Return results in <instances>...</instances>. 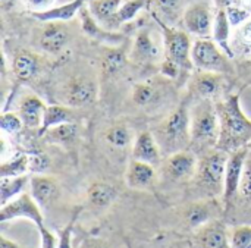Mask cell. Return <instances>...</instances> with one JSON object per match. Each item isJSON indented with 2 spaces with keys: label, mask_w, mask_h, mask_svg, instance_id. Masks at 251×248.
Masks as SVG:
<instances>
[{
  "label": "cell",
  "mask_w": 251,
  "mask_h": 248,
  "mask_svg": "<svg viewBox=\"0 0 251 248\" xmlns=\"http://www.w3.org/2000/svg\"><path fill=\"white\" fill-rule=\"evenodd\" d=\"M221 121V135L218 149L226 153L244 149L251 141V119L243 112L240 96L229 94L216 101Z\"/></svg>",
  "instance_id": "6da1fadb"
},
{
  "label": "cell",
  "mask_w": 251,
  "mask_h": 248,
  "mask_svg": "<svg viewBox=\"0 0 251 248\" xmlns=\"http://www.w3.org/2000/svg\"><path fill=\"white\" fill-rule=\"evenodd\" d=\"M191 144L200 150L218 146L221 121L213 100H199L190 109Z\"/></svg>",
  "instance_id": "7a4b0ae2"
},
{
  "label": "cell",
  "mask_w": 251,
  "mask_h": 248,
  "mask_svg": "<svg viewBox=\"0 0 251 248\" xmlns=\"http://www.w3.org/2000/svg\"><path fill=\"white\" fill-rule=\"evenodd\" d=\"M162 153H168L169 156L185 150L188 144H191V132H190V109L185 104H181L175 109L153 132Z\"/></svg>",
  "instance_id": "3957f363"
},
{
  "label": "cell",
  "mask_w": 251,
  "mask_h": 248,
  "mask_svg": "<svg viewBox=\"0 0 251 248\" xmlns=\"http://www.w3.org/2000/svg\"><path fill=\"white\" fill-rule=\"evenodd\" d=\"M191 60L199 71L221 75H231L235 72L231 57L215 43V40L199 38L194 41L191 49Z\"/></svg>",
  "instance_id": "277c9868"
},
{
  "label": "cell",
  "mask_w": 251,
  "mask_h": 248,
  "mask_svg": "<svg viewBox=\"0 0 251 248\" xmlns=\"http://www.w3.org/2000/svg\"><path fill=\"white\" fill-rule=\"evenodd\" d=\"M154 16V15H153ZM157 24L160 25L165 37V53L168 60L174 62L176 66H179L181 72H190L193 69V60H191V40L187 32L174 29L168 26L160 18L154 16Z\"/></svg>",
  "instance_id": "5b68a950"
},
{
  "label": "cell",
  "mask_w": 251,
  "mask_h": 248,
  "mask_svg": "<svg viewBox=\"0 0 251 248\" xmlns=\"http://www.w3.org/2000/svg\"><path fill=\"white\" fill-rule=\"evenodd\" d=\"M229 154L224 150H215L206 154L199 165V178L201 185L215 193H224L225 171Z\"/></svg>",
  "instance_id": "8992f818"
},
{
  "label": "cell",
  "mask_w": 251,
  "mask_h": 248,
  "mask_svg": "<svg viewBox=\"0 0 251 248\" xmlns=\"http://www.w3.org/2000/svg\"><path fill=\"white\" fill-rule=\"evenodd\" d=\"M215 15L209 3L194 1L184 12L185 29L199 38H207L213 31Z\"/></svg>",
  "instance_id": "52a82bcc"
},
{
  "label": "cell",
  "mask_w": 251,
  "mask_h": 248,
  "mask_svg": "<svg viewBox=\"0 0 251 248\" xmlns=\"http://www.w3.org/2000/svg\"><path fill=\"white\" fill-rule=\"evenodd\" d=\"M18 218L29 219L38 228L44 226L43 225L41 207L38 206V203L34 200V197L31 194L22 193L19 197H16L12 201H9L7 204L1 206V210H0V222L4 223L7 221L18 219Z\"/></svg>",
  "instance_id": "ba28073f"
},
{
  "label": "cell",
  "mask_w": 251,
  "mask_h": 248,
  "mask_svg": "<svg viewBox=\"0 0 251 248\" xmlns=\"http://www.w3.org/2000/svg\"><path fill=\"white\" fill-rule=\"evenodd\" d=\"M249 150L247 147L240 149L237 151L229 153L226 171H225V182H224V203L225 209L229 207L231 201L235 198L237 193L240 191V184L244 172V166L247 162Z\"/></svg>",
  "instance_id": "9c48e42d"
},
{
  "label": "cell",
  "mask_w": 251,
  "mask_h": 248,
  "mask_svg": "<svg viewBox=\"0 0 251 248\" xmlns=\"http://www.w3.org/2000/svg\"><path fill=\"white\" fill-rule=\"evenodd\" d=\"M63 103L69 107H81L91 103L97 96V85L91 78H74L62 91Z\"/></svg>",
  "instance_id": "30bf717a"
},
{
  "label": "cell",
  "mask_w": 251,
  "mask_h": 248,
  "mask_svg": "<svg viewBox=\"0 0 251 248\" xmlns=\"http://www.w3.org/2000/svg\"><path fill=\"white\" fill-rule=\"evenodd\" d=\"M225 84V75L199 71L197 75L191 78L190 93L199 100H213L219 94Z\"/></svg>",
  "instance_id": "8fae6325"
},
{
  "label": "cell",
  "mask_w": 251,
  "mask_h": 248,
  "mask_svg": "<svg viewBox=\"0 0 251 248\" xmlns=\"http://www.w3.org/2000/svg\"><path fill=\"white\" fill-rule=\"evenodd\" d=\"M68 40L69 32L68 28L62 24V21H51L41 31L40 47L50 54H57L63 50Z\"/></svg>",
  "instance_id": "7c38bea8"
},
{
  "label": "cell",
  "mask_w": 251,
  "mask_h": 248,
  "mask_svg": "<svg viewBox=\"0 0 251 248\" xmlns=\"http://www.w3.org/2000/svg\"><path fill=\"white\" fill-rule=\"evenodd\" d=\"M160 154H162V150H160L153 132L144 131L135 138V141L132 144V159L134 160H140V162L149 163L151 166H157L160 163Z\"/></svg>",
  "instance_id": "4fadbf2b"
},
{
  "label": "cell",
  "mask_w": 251,
  "mask_h": 248,
  "mask_svg": "<svg viewBox=\"0 0 251 248\" xmlns=\"http://www.w3.org/2000/svg\"><path fill=\"white\" fill-rule=\"evenodd\" d=\"M29 187H31V196L34 197V200L38 203L41 209L50 207L59 197V185L50 176L37 174L29 179Z\"/></svg>",
  "instance_id": "5bb4252c"
},
{
  "label": "cell",
  "mask_w": 251,
  "mask_h": 248,
  "mask_svg": "<svg viewBox=\"0 0 251 248\" xmlns=\"http://www.w3.org/2000/svg\"><path fill=\"white\" fill-rule=\"evenodd\" d=\"M197 169V159L193 151H176L169 156L166 162V172L172 179L181 181L191 178Z\"/></svg>",
  "instance_id": "9a60e30c"
},
{
  "label": "cell",
  "mask_w": 251,
  "mask_h": 248,
  "mask_svg": "<svg viewBox=\"0 0 251 248\" xmlns=\"http://www.w3.org/2000/svg\"><path fill=\"white\" fill-rule=\"evenodd\" d=\"M196 244L199 248H231L225 225L219 222H209L201 226L196 235Z\"/></svg>",
  "instance_id": "2e32d148"
},
{
  "label": "cell",
  "mask_w": 251,
  "mask_h": 248,
  "mask_svg": "<svg viewBox=\"0 0 251 248\" xmlns=\"http://www.w3.org/2000/svg\"><path fill=\"white\" fill-rule=\"evenodd\" d=\"M47 106L35 96H28L19 106L18 115L21 116L24 126L28 129H38L41 131L44 115H46Z\"/></svg>",
  "instance_id": "e0dca14e"
},
{
  "label": "cell",
  "mask_w": 251,
  "mask_h": 248,
  "mask_svg": "<svg viewBox=\"0 0 251 248\" xmlns=\"http://www.w3.org/2000/svg\"><path fill=\"white\" fill-rule=\"evenodd\" d=\"M129 57L135 63H153L160 57V50L151 38L149 29H143L137 34Z\"/></svg>",
  "instance_id": "ac0fdd59"
},
{
  "label": "cell",
  "mask_w": 251,
  "mask_h": 248,
  "mask_svg": "<svg viewBox=\"0 0 251 248\" xmlns=\"http://www.w3.org/2000/svg\"><path fill=\"white\" fill-rule=\"evenodd\" d=\"M231 26L232 25L229 22L226 9H216L213 31H212L213 40L229 57H234L235 53L231 47Z\"/></svg>",
  "instance_id": "d6986e66"
},
{
  "label": "cell",
  "mask_w": 251,
  "mask_h": 248,
  "mask_svg": "<svg viewBox=\"0 0 251 248\" xmlns=\"http://www.w3.org/2000/svg\"><path fill=\"white\" fill-rule=\"evenodd\" d=\"M154 176H156V174H154V168L151 165L132 159V162L128 166L125 179H126V185L129 188L143 190V188H147L149 185H151Z\"/></svg>",
  "instance_id": "ffe728a7"
},
{
  "label": "cell",
  "mask_w": 251,
  "mask_h": 248,
  "mask_svg": "<svg viewBox=\"0 0 251 248\" xmlns=\"http://www.w3.org/2000/svg\"><path fill=\"white\" fill-rule=\"evenodd\" d=\"M122 1L124 0H91L90 12L99 22L113 26L118 24V12L124 4Z\"/></svg>",
  "instance_id": "44dd1931"
},
{
  "label": "cell",
  "mask_w": 251,
  "mask_h": 248,
  "mask_svg": "<svg viewBox=\"0 0 251 248\" xmlns=\"http://www.w3.org/2000/svg\"><path fill=\"white\" fill-rule=\"evenodd\" d=\"M160 85L156 79H147L138 82L132 88V101L140 107H147L160 100Z\"/></svg>",
  "instance_id": "7402d4cb"
},
{
  "label": "cell",
  "mask_w": 251,
  "mask_h": 248,
  "mask_svg": "<svg viewBox=\"0 0 251 248\" xmlns=\"http://www.w3.org/2000/svg\"><path fill=\"white\" fill-rule=\"evenodd\" d=\"M116 196H118L116 190L112 185L104 184V182H94L90 185V188L87 191L88 203L96 209L109 207L115 201Z\"/></svg>",
  "instance_id": "603a6c76"
},
{
  "label": "cell",
  "mask_w": 251,
  "mask_h": 248,
  "mask_svg": "<svg viewBox=\"0 0 251 248\" xmlns=\"http://www.w3.org/2000/svg\"><path fill=\"white\" fill-rule=\"evenodd\" d=\"M12 69H13V74H15L18 81H21V82L28 81L32 76H35V74L38 71L37 57L29 51H19L13 57Z\"/></svg>",
  "instance_id": "cb8c5ba5"
},
{
  "label": "cell",
  "mask_w": 251,
  "mask_h": 248,
  "mask_svg": "<svg viewBox=\"0 0 251 248\" xmlns=\"http://www.w3.org/2000/svg\"><path fill=\"white\" fill-rule=\"evenodd\" d=\"M68 122H75V112L69 106H66V104L65 106H60V104L47 106L43 128H41L40 134H44L47 129L62 125V124H68Z\"/></svg>",
  "instance_id": "d4e9b609"
},
{
  "label": "cell",
  "mask_w": 251,
  "mask_h": 248,
  "mask_svg": "<svg viewBox=\"0 0 251 248\" xmlns=\"http://www.w3.org/2000/svg\"><path fill=\"white\" fill-rule=\"evenodd\" d=\"M29 179L31 178L25 175L12 176V178H0V204L4 206L13 198L19 197L24 188L26 187V184H29Z\"/></svg>",
  "instance_id": "484cf974"
},
{
  "label": "cell",
  "mask_w": 251,
  "mask_h": 248,
  "mask_svg": "<svg viewBox=\"0 0 251 248\" xmlns=\"http://www.w3.org/2000/svg\"><path fill=\"white\" fill-rule=\"evenodd\" d=\"M82 1L84 0H74L71 3L60 6V7H51V9H47L43 12H32V15H34V18H37L40 21H47V22L68 21L79 10V7L82 6Z\"/></svg>",
  "instance_id": "4316f807"
},
{
  "label": "cell",
  "mask_w": 251,
  "mask_h": 248,
  "mask_svg": "<svg viewBox=\"0 0 251 248\" xmlns=\"http://www.w3.org/2000/svg\"><path fill=\"white\" fill-rule=\"evenodd\" d=\"M29 171V156L28 154H18L10 160H4L0 165V178H12L25 175Z\"/></svg>",
  "instance_id": "83f0119b"
},
{
  "label": "cell",
  "mask_w": 251,
  "mask_h": 248,
  "mask_svg": "<svg viewBox=\"0 0 251 248\" xmlns=\"http://www.w3.org/2000/svg\"><path fill=\"white\" fill-rule=\"evenodd\" d=\"M213 213V207H210V204L207 203H197L194 206H191L187 212V222L191 228H201L206 223L210 222L212 215Z\"/></svg>",
  "instance_id": "f1b7e54d"
},
{
  "label": "cell",
  "mask_w": 251,
  "mask_h": 248,
  "mask_svg": "<svg viewBox=\"0 0 251 248\" xmlns=\"http://www.w3.org/2000/svg\"><path fill=\"white\" fill-rule=\"evenodd\" d=\"M76 124L75 122H68L62 124L57 126H53L44 132L46 140L50 143H68L75 138L76 135Z\"/></svg>",
  "instance_id": "f546056e"
},
{
  "label": "cell",
  "mask_w": 251,
  "mask_h": 248,
  "mask_svg": "<svg viewBox=\"0 0 251 248\" xmlns=\"http://www.w3.org/2000/svg\"><path fill=\"white\" fill-rule=\"evenodd\" d=\"M131 138H132L131 131L124 125H115L106 132V141L118 149L126 147L131 143Z\"/></svg>",
  "instance_id": "4dcf8cb0"
},
{
  "label": "cell",
  "mask_w": 251,
  "mask_h": 248,
  "mask_svg": "<svg viewBox=\"0 0 251 248\" xmlns=\"http://www.w3.org/2000/svg\"><path fill=\"white\" fill-rule=\"evenodd\" d=\"M232 44H234V53L235 49L241 51H251V19H247L244 24L237 26Z\"/></svg>",
  "instance_id": "1f68e13d"
},
{
  "label": "cell",
  "mask_w": 251,
  "mask_h": 248,
  "mask_svg": "<svg viewBox=\"0 0 251 248\" xmlns=\"http://www.w3.org/2000/svg\"><path fill=\"white\" fill-rule=\"evenodd\" d=\"M103 71L107 72L109 75H113L116 72H119L122 69V66L125 65V54L121 50H112L109 51L104 59H103Z\"/></svg>",
  "instance_id": "d6a6232c"
},
{
  "label": "cell",
  "mask_w": 251,
  "mask_h": 248,
  "mask_svg": "<svg viewBox=\"0 0 251 248\" xmlns=\"http://www.w3.org/2000/svg\"><path fill=\"white\" fill-rule=\"evenodd\" d=\"M0 126L4 134L15 135L24 128V122L19 115H15L12 112H3L0 116Z\"/></svg>",
  "instance_id": "836d02e7"
},
{
  "label": "cell",
  "mask_w": 251,
  "mask_h": 248,
  "mask_svg": "<svg viewBox=\"0 0 251 248\" xmlns=\"http://www.w3.org/2000/svg\"><path fill=\"white\" fill-rule=\"evenodd\" d=\"M146 3H147L146 0H131V1L124 3L118 12V24L134 19L135 15L146 6Z\"/></svg>",
  "instance_id": "e575fe53"
},
{
  "label": "cell",
  "mask_w": 251,
  "mask_h": 248,
  "mask_svg": "<svg viewBox=\"0 0 251 248\" xmlns=\"http://www.w3.org/2000/svg\"><path fill=\"white\" fill-rule=\"evenodd\" d=\"M231 248H251V226H240L231 234Z\"/></svg>",
  "instance_id": "d590c367"
},
{
  "label": "cell",
  "mask_w": 251,
  "mask_h": 248,
  "mask_svg": "<svg viewBox=\"0 0 251 248\" xmlns=\"http://www.w3.org/2000/svg\"><path fill=\"white\" fill-rule=\"evenodd\" d=\"M226 13H228V18H229V22L232 26H240L241 24H244L247 19H250L251 12L244 7V6H238V4H232L226 9Z\"/></svg>",
  "instance_id": "8d00e7d4"
},
{
  "label": "cell",
  "mask_w": 251,
  "mask_h": 248,
  "mask_svg": "<svg viewBox=\"0 0 251 248\" xmlns=\"http://www.w3.org/2000/svg\"><path fill=\"white\" fill-rule=\"evenodd\" d=\"M157 9L162 12L163 18H174L179 7H181V0H154Z\"/></svg>",
  "instance_id": "74e56055"
},
{
  "label": "cell",
  "mask_w": 251,
  "mask_h": 248,
  "mask_svg": "<svg viewBox=\"0 0 251 248\" xmlns=\"http://www.w3.org/2000/svg\"><path fill=\"white\" fill-rule=\"evenodd\" d=\"M240 193L244 198L251 200V159H247L246 162L241 184H240Z\"/></svg>",
  "instance_id": "f35d334b"
},
{
  "label": "cell",
  "mask_w": 251,
  "mask_h": 248,
  "mask_svg": "<svg viewBox=\"0 0 251 248\" xmlns=\"http://www.w3.org/2000/svg\"><path fill=\"white\" fill-rule=\"evenodd\" d=\"M75 221H76V213L72 216L71 222L60 231L59 240H57V248H72V246H71V237H72V229H74Z\"/></svg>",
  "instance_id": "ab89813d"
},
{
  "label": "cell",
  "mask_w": 251,
  "mask_h": 248,
  "mask_svg": "<svg viewBox=\"0 0 251 248\" xmlns=\"http://www.w3.org/2000/svg\"><path fill=\"white\" fill-rule=\"evenodd\" d=\"M49 165V160L44 154H31L29 156V171L41 174Z\"/></svg>",
  "instance_id": "60d3db41"
},
{
  "label": "cell",
  "mask_w": 251,
  "mask_h": 248,
  "mask_svg": "<svg viewBox=\"0 0 251 248\" xmlns=\"http://www.w3.org/2000/svg\"><path fill=\"white\" fill-rule=\"evenodd\" d=\"M41 235V248H57V238L44 226L38 228Z\"/></svg>",
  "instance_id": "b9f144b4"
},
{
  "label": "cell",
  "mask_w": 251,
  "mask_h": 248,
  "mask_svg": "<svg viewBox=\"0 0 251 248\" xmlns=\"http://www.w3.org/2000/svg\"><path fill=\"white\" fill-rule=\"evenodd\" d=\"M24 1L34 12H43V10L51 9V6L54 3V0H24Z\"/></svg>",
  "instance_id": "7bdbcfd3"
},
{
  "label": "cell",
  "mask_w": 251,
  "mask_h": 248,
  "mask_svg": "<svg viewBox=\"0 0 251 248\" xmlns=\"http://www.w3.org/2000/svg\"><path fill=\"white\" fill-rule=\"evenodd\" d=\"M82 248H110L107 244H104L103 241L100 240H87L84 243Z\"/></svg>",
  "instance_id": "ee69618b"
},
{
  "label": "cell",
  "mask_w": 251,
  "mask_h": 248,
  "mask_svg": "<svg viewBox=\"0 0 251 248\" xmlns=\"http://www.w3.org/2000/svg\"><path fill=\"white\" fill-rule=\"evenodd\" d=\"M0 248H25V247H22V246L16 244L15 241L7 240L4 235H1V237H0Z\"/></svg>",
  "instance_id": "f6af8a7d"
},
{
  "label": "cell",
  "mask_w": 251,
  "mask_h": 248,
  "mask_svg": "<svg viewBox=\"0 0 251 248\" xmlns=\"http://www.w3.org/2000/svg\"><path fill=\"white\" fill-rule=\"evenodd\" d=\"M237 0H213L216 9H228L229 6L235 4Z\"/></svg>",
  "instance_id": "bcb514c9"
},
{
  "label": "cell",
  "mask_w": 251,
  "mask_h": 248,
  "mask_svg": "<svg viewBox=\"0 0 251 248\" xmlns=\"http://www.w3.org/2000/svg\"><path fill=\"white\" fill-rule=\"evenodd\" d=\"M10 3H13V0H1V4H3V6L10 4Z\"/></svg>",
  "instance_id": "7dc6e473"
},
{
  "label": "cell",
  "mask_w": 251,
  "mask_h": 248,
  "mask_svg": "<svg viewBox=\"0 0 251 248\" xmlns=\"http://www.w3.org/2000/svg\"><path fill=\"white\" fill-rule=\"evenodd\" d=\"M146 1H149V0H146Z\"/></svg>",
  "instance_id": "c3c4849f"
}]
</instances>
